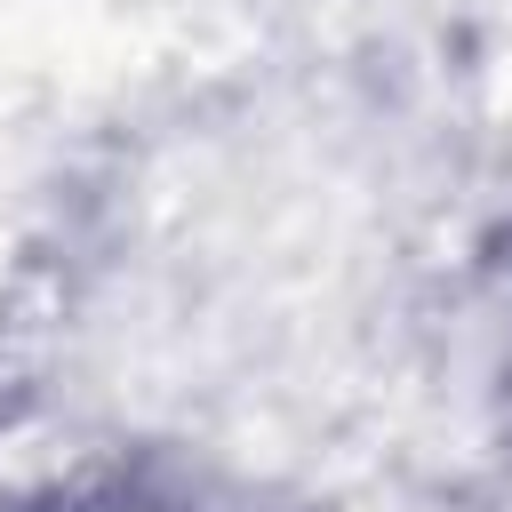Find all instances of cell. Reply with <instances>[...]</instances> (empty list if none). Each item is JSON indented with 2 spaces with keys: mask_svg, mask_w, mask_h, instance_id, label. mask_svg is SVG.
<instances>
[{
  "mask_svg": "<svg viewBox=\"0 0 512 512\" xmlns=\"http://www.w3.org/2000/svg\"><path fill=\"white\" fill-rule=\"evenodd\" d=\"M64 512H200L192 496H160V488H96V496H72Z\"/></svg>",
  "mask_w": 512,
  "mask_h": 512,
  "instance_id": "cell-1",
  "label": "cell"
}]
</instances>
